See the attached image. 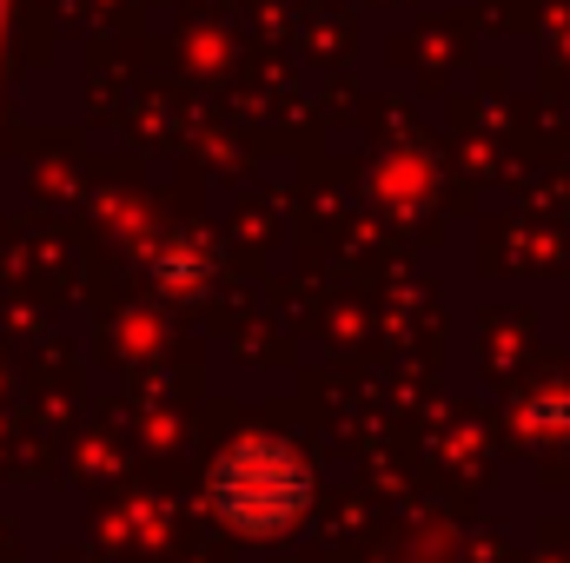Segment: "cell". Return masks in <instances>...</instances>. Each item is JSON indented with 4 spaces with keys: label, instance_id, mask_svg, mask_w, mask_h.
Wrapping results in <instances>:
<instances>
[{
    "label": "cell",
    "instance_id": "6da1fadb",
    "mask_svg": "<svg viewBox=\"0 0 570 563\" xmlns=\"http://www.w3.org/2000/svg\"><path fill=\"white\" fill-rule=\"evenodd\" d=\"M206 497H213L226 531L285 537L312 504V464L285 437H239V444L219 451V464L206 477Z\"/></svg>",
    "mask_w": 570,
    "mask_h": 563
}]
</instances>
